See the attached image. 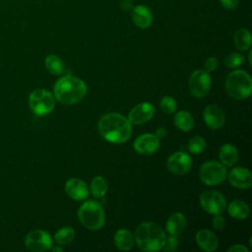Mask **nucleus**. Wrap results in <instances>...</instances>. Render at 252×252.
<instances>
[{"label":"nucleus","mask_w":252,"mask_h":252,"mask_svg":"<svg viewBox=\"0 0 252 252\" xmlns=\"http://www.w3.org/2000/svg\"><path fill=\"white\" fill-rule=\"evenodd\" d=\"M132 124L119 113L103 115L98 122V132L106 141L121 144L127 142L132 135Z\"/></svg>","instance_id":"1"},{"label":"nucleus","mask_w":252,"mask_h":252,"mask_svg":"<svg viewBox=\"0 0 252 252\" xmlns=\"http://www.w3.org/2000/svg\"><path fill=\"white\" fill-rule=\"evenodd\" d=\"M86 83L78 77L67 75L60 78L54 85V95L63 104H75L87 94Z\"/></svg>","instance_id":"2"},{"label":"nucleus","mask_w":252,"mask_h":252,"mask_svg":"<svg viewBox=\"0 0 252 252\" xmlns=\"http://www.w3.org/2000/svg\"><path fill=\"white\" fill-rule=\"evenodd\" d=\"M134 238L141 250L152 252L162 249L166 236L164 230L159 225L147 221L137 226Z\"/></svg>","instance_id":"3"},{"label":"nucleus","mask_w":252,"mask_h":252,"mask_svg":"<svg viewBox=\"0 0 252 252\" xmlns=\"http://www.w3.org/2000/svg\"><path fill=\"white\" fill-rule=\"evenodd\" d=\"M227 94L236 99H245L250 96L252 91V79L243 70H235L228 74L225 80Z\"/></svg>","instance_id":"4"},{"label":"nucleus","mask_w":252,"mask_h":252,"mask_svg":"<svg viewBox=\"0 0 252 252\" xmlns=\"http://www.w3.org/2000/svg\"><path fill=\"white\" fill-rule=\"evenodd\" d=\"M78 218L81 223L91 230L102 227L105 220L102 206L94 200H89L81 205L78 210Z\"/></svg>","instance_id":"5"},{"label":"nucleus","mask_w":252,"mask_h":252,"mask_svg":"<svg viewBox=\"0 0 252 252\" xmlns=\"http://www.w3.org/2000/svg\"><path fill=\"white\" fill-rule=\"evenodd\" d=\"M29 105L32 111L39 116L50 113L55 106L54 95L43 89H37L31 93L29 96Z\"/></svg>","instance_id":"6"},{"label":"nucleus","mask_w":252,"mask_h":252,"mask_svg":"<svg viewBox=\"0 0 252 252\" xmlns=\"http://www.w3.org/2000/svg\"><path fill=\"white\" fill-rule=\"evenodd\" d=\"M227 171L224 164L216 160H210L202 164L200 178L203 183L209 186L220 184L226 178Z\"/></svg>","instance_id":"7"},{"label":"nucleus","mask_w":252,"mask_h":252,"mask_svg":"<svg viewBox=\"0 0 252 252\" xmlns=\"http://www.w3.org/2000/svg\"><path fill=\"white\" fill-rule=\"evenodd\" d=\"M200 205L209 214L220 215L226 208V200L216 190H206L200 196Z\"/></svg>","instance_id":"8"},{"label":"nucleus","mask_w":252,"mask_h":252,"mask_svg":"<svg viewBox=\"0 0 252 252\" xmlns=\"http://www.w3.org/2000/svg\"><path fill=\"white\" fill-rule=\"evenodd\" d=\"M211 84H212V80H211L210 73H208L204 69H199L194 71L191 74L188 82L189 90L191 94L198 98L205 96L209 93Z\"/></svg>","instance_id":"9"},{"label":"nucleus","mask_w":252,"mask_h":252,"mask_svg":"<svg viewBox=\"0 0 252 252\" xmlns=\"http://www.w3.org/2000/svg\"><path fill=\"white\" fill-rule=\"evenodd\" d=\"M27 248L33 252H43L49 250L52 245L50 234L43 229H34L29 232L25 239Z\"/></svg>","instance_id":"10"},{"label":"nucleus","mask_w":252,"mask_h":252,"mask_svg":"<svg viewBox=\"0 0 252 252\" xmlns=\"http://www.w3.org/2000/svg\"><path fill=\"white\" fill-rule=\"evenodd\" d=\"M167 169L174 174L181 175L187 173L192 167V159L184 152H177L168 157L166 160Z\"/></svg>","instance_id":"11"},{"label":"nucleus","mask_w":252,"mask_h":252,"mask_svg":"<svg viewBox=\"0 0 252 252\" xmlns=\"http://www.w3.org/2000/svg\"><path fill=\"white\" fill-rule=\"evenodd\" d=\"M133 146L135 151L141 155H152L158 149L159 139L156 134L145 133L135 140Z\"/></svg>","instance_id":"12"},{"label":"nucleus","mask_w":252,"mask_h":252,"mask_svg":"<svg viewBox=\"0 0 252 252\" xmlns=\"http://www.w3.org/2000/svg\"><path fill=\"white\" fill-rule=\"evenodd\" d=\"M155 114V107L150 102H142L134 106L128 115V120L131 124L139 125L152 119Z\"/></svg>","instance_id":"13"},{"label":"nucleus","mask_w":252,"mask_h":252,"mask_svg":"<svg viewBox=\"0 0 252 252\" xmlns=\"http://www.w3.org/2000/svg\"><path fill=\"white\" fill-rule=\"evenodd\" d=\"M228 181L238 189H247L252 185L251 171L242 166L234 167L228 173Z\"/></svg>","instance_id":"14"},{"label":"nucleus","mask_w":252,"mask_h":252,"mask_svg":"<svg viewBox=\"0 0 252 252\" xmlns=\"http://www.w3.org/2000/svg\"><path fill=\"white\" fill-rule=\"evenodd\" d=\"M203 117L207 126L213 130L220 128L225 120L222 109L216 104L207 105L204 109Z\"/></svg>","instance_id":"15"},{"label":"nucleus","mask_w":252,"mask_h":252,"mask_svg":"<svg viewBox=\"0 0 252 252\" xmlns=\"http://www.w3.org/2000/svg\"><path fill=\"white\" fill-rule=\"evenodd\" d=\"M65 190L69 197L74 200H84L89 195V188L87 184L79 178H70L65 184Z\"/></svg>","instance_id":"16"},{"label":"nucleus","mask_w":252,"mask_h":252,"mask_svg":"<svg viewBox=\"0 0 252 252\" xmlns=\"http://www.w3.org/2000/svg\"><path fill=\"white\" fill-rule=\"evenodd\" d=\"M195 239L198 246L204 251L213 252L218 247V237L213 231L209 229H206V228L200 229L196 233Z\"/></svg>","instance_id":"17"},{"label":"nucleus","mask_w":252,"mask_h":252,"mask_svg":"<svg viewBox=\"0 0 252 252\" xmlns=\"http://www.w3.org/2000/svg\"><path fill=\"white\" fill-rule=\"evenodd\" d=\"M131 16L134 24L138 28L147 29L152 25L153 14L151 10L144 5H138L132 8Z\"/></svg>","instance_id":"18"},{"label":"nucleus","mask_w":252,"mask_h":252,"mask_svg":"<svg viewBox=\"0 0 252 252\" xmlns=\"http://www.w3.org/2000/svg\"><path fill=\"white\" fill-rule=\"evenodd\" d=\"M134 236L131 231L126 228L118 229L114 235L115 246L122 251H129L134 245Z\"/></svg>","instance_id":"19"},{"label":"nucleus","mask_w":252,"mask_h":252,"mask_svg":"<svg viewBox=\"0 0 252 252\" xmlns=\"http://www.w3.org/2000/svg\"><path fill=\"white\" fill-rule=\"evenodd\" d=\"M186 226V219L181 213H173L167 219L165 227L166 231L172 235H178Z\"/></svg>","instance_id":"20"},{"label":"nucleus","mask_w":252,"mask_h":252,"mask_svg":"<svg viewBox=\"0 0 252 252\" xmlns=\"http://www.w3.org/2000/svg\"><path fill=\"white\" fill-rule=\"evenodd\" d=\"M219 157L222 164L226 166H232L238 159V152L233 145L224 144L220 149Z\"/></svg>","instance_id":"21"},{"label":"nucleus","mask_w":252,"mask_h":252,"mask_svg":"<svg viewBox=\"0 0 252 252\" xmlns=\"http://www.w3.org/2000/svg\"><path fill=\"white\" fill-rule=\"evenodd\" d=\"M228 214L235 220H244L250 214L249 206L241 200L232 201L227 208Z\"/></svg>","instance_id":"22"},{"label":"nucleus","mask_w":252,"mask_h":252,"mask_svg":"<svg viewBox=\"0 0 252 252\" xmlns=\"http://www.w3.org/2000/svg\"><path fill=\"white\" fill-rule=\"evenodd\" d=\"M174 124L175 126L182 131H190L194 127V118L193 116L186 110H180L174 116Z\"/></svg>","instance_id":"23"},{"label":"nucleus","mask_w":252,"mask_h":252,"mask_svg":"<svg viewBox=\"0 0 252 252\" xmlns=\"http://www.w3.org/2000/svg\"><path fill=\"white\" fill-rule=\"evenodd\" d=\"M234 44L240 50H247L251 46V34L246 29H239L234 33Z\"/></svg>","instance_id":"24"},{"label":"nucleus","mask_w":252,"mask_h":252,"mask_svg":"<svg viewBox=\"0 0 252 252\" xmlns=\"http://www.w3.org/2000/svg\"><path fill=\"white\" fill-rule=\"evenodd\" d=\"M45 67L53 75H60L64 72V63L60 57L49 54L45 58Z\"/></svg>","instance_id":"25"},{"label":"nucleus","mask_w":252,"mask_h":252,"mask_svg":"<svg viewBox=\"0 0 252 252\" xmlns=\"http://www.w3.org/2000/svg\"><path fill=\"white\" fill-rule=\"evenodd\" d=\"M75 238V230L70 226H64L61 227L59 230L56 231L54 235L55 242L60 245H68L70 242L73 241Z\"/></svg>","instance_id":"26"},{"label":"nucleus","mask_w":252,"mask_h":252,"mask_svg":"<svg viewBox=\"0 0 252 252\" xmlns=\"http://www.w3.org/2000/svg\"><path fill=\"white\" fill-rule=\"evenodd\" d=\"M107 188H108L107 181L105 180V178L101 176L94 177L91 182L90 189L93 196L95 198H102L105 195Z\"/></svg>","instance_id":"27"},{"label":"nucleus","mask_w":252,"mask_h":252,"mask_svg":"<svg viewBox=\"0 0 252 252\" xmlns=\"http://www.w3.org/2000/svg\"><path fill=\"white\" fill-rule=\"evenodd\" d=\"M159 106H160L161 111L165 114H172L177 109L176 100L169 95H165L160 99Z\"/></svg>","instance_id":"28"},{"label":"nucleus","mask_w":252,"mask_h":252,"mask_svg":"<svg viewBox=\"0 0 252 252\" xmlns=\"http://www.w3.org/2000/svg\"><path fill=\"white\" fill-rule=\"evenodd\" d=\"M206 148V141L200 136H195L190 139L188 143V149L192 154H200Z\"/></svg>","instance_id":"29"},{"label":"nucleus","mask_w":252,"mask_h":252,"mask_svg":"<svg viewBox=\"0 0 252 252\" xmlns=\"http://www.w3.org/2000/svg\"><path fill=\"white\" fill-rule=\"evenodd\" d=\"M244 61V56L240 53H230L224 59V64L229 68H236L240 66Z\"/></svg>","instance_id":"30"},{"label":"nucleus","mask_w":252,"mask_h":252,"mask_svg":"<svg viewBox=\"0 0 252 252\" xmlns=\"http://www.w3.org/2000/svg\"><path fill=\"white\" fill-rule=\"evenodd\" d=\"M177 245H178L177 236L170 234L169 236H167L165 238V241H164V244L162 246V249L164 251H174V250H176Z\"/></svg>","instance_id":"31"},{"label":"nucleus","mask_w":252,"mask_h":252,"mask_svg":"<svg viewBox=\"0 0 252 252\" xmlns=\"http://www.w3.org/2000/svg\"><path fill=\"white\" fill-rule=\"evenodd\" d=\"M218 67V59L216 57H209L204 63V70L208 73L215 71Z\"/></svg>","instance_id":"32"},{"label":"nucleus","mask_w":252,"mask_h":252,"mask_svg":"<svg viewBox=\"0 0 252 252\" xmlns=\"http://www.w3.org/2000/svg\"><path fill=\"white\" fill-rule=\"evenodd\" d=\"M212 224H213V227L217 230H220L224 227L225 225V220L224 219L220 216V215H215L213 220H212Z\"/></svg>","instance_id":"33"},{"label":"nucleus","mask_w":252,"mask_h":252,"mask_svg":"<svg viewBox=\"0 0 252 252\" xmlns=\"http://www.w3.org/2000/svg\"><path fill=\"white\" fill-rule=\"evenodd\" d=\"M220 1L224 8L229 10L236 8V6L238 5V0H220Z\"/></svg>","instance_id":"34"},{"label":"nucleus","mask_w":252,"mask_h":252,"mask_svg":"<svg viewBox=\"0 0 252 252\" xmlns=\"http://www.w3.org/2000/svg\"><path fill=\"white\" fill-rule=\"evenodd\" d=\"M227 251L228 252H248L249 250L241 244H236V245H232L231 247H229L227 249Z\"/></svg>","instance_id":"35"},{"label":"nucleus","mask_w":252,"mask_h":252,"mask_svg":"<svg viewBox=\"0 0 252 252\" xmlns=\"http://www.w3.org/2000/svg\"><path fill=\"white\" fill-rule=\"evenodd\" d=\"M120 6L123 10H126V11H129L133 8V5H132V2L130 0H122L120 2Z\"/></svg>","instance_id":"36"},{"label":"nucleus","mask_w":252,"mask_h":252,"mask_svg":"<svg viewBox=\"0 0 252 252\" xmlns=\"http://www.w3.org/2000/svg\"><path fill=\"white\" fill-rule=\"evenodd\" d=\"M156 135L158 137V139L164 138V137L166 136V130H165L163 127H160V128H158V129L157 130Z\"/></svg>","instance_id":"37"},{"label":"nucleus","mask_w":252,"mask_h":252,"mask_svg":"<svg viewBox=\"0 0 252 252\" xmlns=\"http://www.w3.org/2000/svg\"><path fill=\"white\" fill-rule=\"evenodd\" d=\"M49 249H50L51 251H60V252L62 251V248H59V247H57V246H52V245H51V247H50Z\"/></svg>","instance_id":"38"},{"label":"nucleus","mask_w":252,"mask_h":252,"mask_svg":"<svg viewBox=\"0 0 252 252\" xmlns=\"http://www.w3.org/2000/svg\"><path fill=\"white\" fill-rule=\"evenodd\" d=\"M251 55H252V51H249V54H248V60H249V64L252 65V61H251Z\"/></svg>","instance_id":"39"}]
</instances>
